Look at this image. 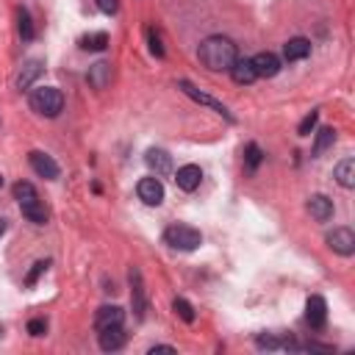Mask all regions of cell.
I'll return each mask as SVG.
<instances>
[{"label": "cell", "mask_w": 355, "mask_h": 355, "mask_svg": "<svg viewBox=\"0 0 355 355\" xmlns=\"http://www.w3.org/2000/svg\"><path fill=\"white\" fill-rule=\"evenodd\" d=\"M250 61H252V69H255L258 78H275V75L280 72V58H277L275 53H269V50L252 55Z\"/></svg>", "instance_id": "obj_9"}, {"label": "cell", "mask_w": 355, "mask_h": 355, "mask_svg": "<svg viewBox=\"0 0 355 355\" xmlns=\"http://www.w3.org/2000/svg\"><path fill=\"white\" fill-rule=\"evenodd\" d=\"M97 341H100V349L103 352H116L125 347V333H122V324L116 327H105V330H97Z\"/></svg>", "instance_id": "obj_14"}, {"label": "cell", "mask_w": 355, "mask_h": 355, "mask_svg": "<svg viewBox=\"0 0 355 355\" xmlns=\"http://www.w3.org/2000/svg\"><path fill=\"white\" fill-rule=\"evenodd\" d=\"M172 308H175V313H178L183 322H189V324L194 322V308H191V305H189L183 297H178V300L172 302Z\"/></svg>", "instance_id": "obj_26"}, {"label": "cell", "mask_w": 355, "mask_h": 355, "mask_svg": "<svg viewBox=\"0 0 355 355\" xmlns=\"http://www.w3.org/2000/svg\"><path fill=\"white\" fill-rule=\"evenodd\" d=\"M147 36H150V50H153L158 58H164V47H161V39H158V33H155V31H147Z\"/></svg>", "instance_id": "obj_31"}, {"label": "cell", "mask_w": 355, "mask_h": 355, "mask_svg": "<svg viewBox=\"0 0 355 355\" xmlns=\"http://www.w3.org/2000/svg\"><path fill=\"white\" fill-rule=\"evenodd\" d=\"M164 241L172 247V250H180V252H189V250H197L202 244V236L197 227L191 225H169L164 230Z\"/></svg>", "instance_id": "obj_3"}, {"label": "cell", "mask_w": 355, "mask_h": 355, "mask_svg": "<svg viewBox=\"0 0 355 355\" xmlns=\"http://www.w3.org/2000/svg\"><path fill=\"white\" fill-rule=\"evenodd\" d=\"M128 277H130V302H133V313H136V319H144L147 300H144V283H141V272L133 266Z\"/></svg>", "instance_id": "obj_10"}, {"label": "cell", "mask_w": 355, "mask_h": 355, "mask_svg": "<svg viewBox=\"0 0 355 355\" xmlns=\"http://www.w3.org/2000/svg\"><path fill=\"white\" fill-rule=\"evenodd\" d=\"M178 86H180V89H183V92H186V94H189L191 100H197V103H202V105H208V108H214L216 114H222L225 119H230V122H233V116H230V111H227V108H225V105H222L219 100H214V97H208V94H202V92H197V89H194V86H191L189 80H178Z\"/></svg>", "instance_id": "obj_13"}, {"label": "cell", "mask_w": 355, "mask_h": 355, "mask_svg": "<svg viewBox=\"0 0 355 355\" xmlns=\"http://www.w3.org/2000/svg\"><path fill=\"white\" fill-rule=\"evenodd\" d=\"M155 352H175V347H169V344H155V347H150V355H155Z\"/></svg>", "instance_id": "obj_33"}, {"label": "cell", "mask_w": 355, "mask_h": 355, "mask_svg": "<svg viewBox=\"0 0 355 355\" xmlns=\"http://www.w3.org/2000/svg\"><path fill=\"white\" fill-rule=\"evenodd\" d=\"M108 78H111V67H108L105 61H100V64H94V67L89 69V83H92L94 89H103V86L108 83Z\"/></svg>", "instance_id": "obj_22"}, {"label": "cell", "mask_w": 355, "mask_h": 355, "mask_svg": "<svg viewBox=\"0 0 355 355\" xmlns=\"http://www.w3.org/2000/svg\"><path fill=\"white\" fill-rule=\"evenodd\" d=\"M333 141H336V130L333 128H322L316 133V141H313V155H322L327 147H333Z\"/></svg>", "instance_id": "obj_24"}, {"label": "cell", "mask_w": 355, "mask_h": 355, "mask_svg": "<svg viewBox=\"0 0 355 355\" xmlns=\"http://www.w3.org/2000/svg\"><path fill=\"white\" fill-rule=\"evenodd\" d=\"M97 8H100L103 14H116L119 3H116V0H97Z\"/></svg>", "instance_id": "obj_32"}, {"label": "cell", "mask_w": 355, "mask_h": 355, "mask_svg": "<svg viewBox=\"0 0 355 355\" xmlns=\"http://www.w3.org/2000/svg\"><path fill=\"white\" fill-rule=\"evenodd\" d=\"M286 341H280L277 336H272V333H261L258 338H255V347L258 349H280Z\"/></svg>", "instance_id": "obj_27"}, {"label": "cell", "mask_w": 355, "mask_h": 355, "mask_svg": "<svg viewBox=\"0 0 355 355\" xmlns=\"http://www.w3.org/2000/svg\"><path fill=\"white\" fill-rule=\"evenodd\" d=\"M197 55L211 72H222V69L233 67V61L239 58V50L233 44V39H227V36H208L200 42Z\"/></svg>", "instance_id": "obj_1"}, {"label": "cell", "mask_w": 355, "mask_h": 355, "mask_svg": "<svg viewBox=\"0 0 355 355\" xmlns=\"http://www.w3.org/2000/svg\"><path fill=\"white\" fill-rule=\"evenodd\" d=\"M47 263H50V261H36V263H33V269H31V275L25 277V286H33V283L39 280V275L47 269Z\"/></svg>", "instance_id": "obj_29"}, {"label": "cell", "mask_w": 355, "mask_h": 355, "mask_svg": "<svg viewBox=\"0 0 355 355\" xmlns=\"http://www.w3.org/2000/svg\"><path fill=\"white\" fill-rule=\"evenodd\" d=\"M17 31H19V36L25 39V42H31L33 39V22H31V14H28V8H19L17 11Z\"/></svg>", "instance_id": "obj_23"}, {"label": "cell", "mask_w": 355, "mask_h": 355, "mask_svg": "<svg viewBox=\"0 0 355 355\" xmlns=\"http://www.w3.org/2000/svg\"><path fill=\"white\" fill-rule=\"evenodd\" d=\"M136 194H139V200H141L144 205H161V202H164V186H161V180H158L155 175L141 178V180L136 183Z\"/></svg>", "instance_id": "obj_4"}, {"label": "cell", "mask_w": 355, "mask_h": 355, "mask_svg": "<svg viewBox=\"0 0 355 355\" xmlns=\"http://www.w3.org/2000/svg\"><path fill=\"white\" fill-rule=\"evenodd\" d=\"M324 241H327V247H330L333 252H338V255H352V252H355V233H352L349 227H333Z\"/></svg>", "instance_id": "obj_5"}, {"label": "cell", "mask_w": 355, "mask_h": 355, "mask_svg": "<svg viewBox=\"0 0 355 355\" xmlns=\"http://www.w3.org/2000/svg\"><path fill=\"white\" fill-rule=\"evenodd\" d=\"M308 214L316 219V222H327L333 216V200L324 197V194H313L308 200Z\"/></svg>", "instance_id": "obj_16"}, {"label": "cell", "mask_w": 355, "mask_h": 355, "mask_svg": "<svg viewBox=\"0 0 355 355\" xmlns=\"http://www.w3.org/2000/svg\"><path fill=\"white\" fill-rule=\"evenodd\" d=\"M0 333H3V327H0Z\"/></svg>", "instance_id": "obj_36"}, {"label": "cell", "mask_w": 355, "mask_h": 355, "mask_svg": "<svg viewBox=\"0 0 355 355\" xmlns=\"http://www.w3.org/2000/svg\"><path fill=\"white\" fill-rule=\"evenodd\" d=\"M28 161H31V166H33V172L39 175V178H47V180H55L58 178V164L53 161V155H47V153H42V150H33L31 155H28Z\"/></svg>", "instance_id": "obj_8"}, {"label": "cell", "mask_w": 355, "mask_h": 355, "mask_svg": "<svg viewBox=\"0 0 355 355\" xmlns=\"http://www.w3.org/2000/svg\"><path fill=\"white\" fill-rule=\"evenodd\" d=\"M144 164L150 166V172H153L155 178H164V175L172 172V155H169L166 150H161V147H150V150L144 153Z\"/></svg>", "instance_id": "obj_6"}, {"label": "cell", "mask_w": 355, "mask_h": 355, "mask_svg": "<svg viewBox=\"0 0 355 355\" xmlns=\"http://www.w3.org/2000/svg\"><path fill=\"white\" fill-rule=\"evenodd\" d=\"M261 158H263L261 147H258L255 141H252V144H247V150H244V161H247V169H250V172H252V169H258Z\"/></svg>", "instance_id": "obj_25"}, {"label": "cell", "mask_w": 355, "mask_h": 355, "mask_svg": "<svg viewBox=\"0 0 355 355\" xmlns=\"http://www.w3.org/2000/svg\"><path fill=\"white\" fill-rule=\"evenodd\" d=\"M44 330H47V322L44 319H31L28 322V333L31 336H44Z\"/></svg>", "instance_id": "obj_30"}, {"label": "cell", "mask_w": 355, "mask_h": 355, "mask_svg": "<svg viewBox=\"0 0 355 355\" xmlns=\"http://www.w3.org/2000/svg\"><path fill=\"white\" fill-rule=\"evenodd\" d=\"M42 61L39 58H31V61H25L22 64V69H19V75H17V89H31L33 86V80L42 75Z\"/></svg>", "instance_id": "obj_17"}, {"label": "cell", "mask_w": 355, "mask_h": 355, "mask_svg": "<svg viewBox=\"0 0 355 355\" xmlns=\"http://www.w3.org/2000/svg\"><path fill=\"white\" fill-rule=\"evenodd\" d=\"M0 186H3V178H0Z\"/></svg>", "instance_id": "obj_35"}, {"label": "cell", "mask_w": 355, "mask_h": 355, "mask_svg": "<svg viewBox=\"0 0 355 355\" xmlns=\"http://www.w3.org/2000/svg\"><path fill=\"white\" fill-rule=\"evenodd\" d=\"M200 180H202V169L197 164H186L175 172V183L180 191H194L200 186Z\"/></svg>", "instance_id": "obj_12"}, {"label": "cell", "mask_w": 355, "mask_h": 355, "mask_svg": "<svg viewBox=\"0 0 355 355\" xmlns=\"http://www.w3.org/2000/svg\"><path fill=\"white\" fill-rule=\"evenodd\" d=\"M308 55H311V42L305 36H294L283 44V58L286 61H302Z\"/></svg>", "instance_id": "obj_15"}, {"label": "cell", "mask_w": 355, "mask_h": 355, "mask_svg": "<svg viewBox=\"0 0 355 355\" xmlns=\"http://www.w3.org/2000/svg\"><path fill=\"white\" fill-rule=\"evenodd\" d=\"M3 233H6V222L0 219V236H3Z\"/></svg>", "instance_id": "obj_34"}, {"label": "cell", "mask_w": 355, "mask_h": 355, "mask_svg": "<svg viewBox=\"0 0 355 355\" xmlns=\"http://www.w3.org/2000/svg\"><path fill=\"white\" fill-rule=\"evenodd\" d=\"M316 119H319V111H311L302 122H300V128H297V133L300 136H311V130H313V125H316Z\"/></svg>", "instance_id": "obj_28"}, {"label": "cell", "mask_w": 355, "mask_h": 355, "mask_svg": "<svg viewBox=\"0 0 355 355\" xmlns=\"http://www.w3.org/2000/svg\"><path fill=\"white\" fill-rule=\"evenodd\" d=\"M14 200L19 202V208H28V205L42 202V200H39V194H36V189H33V183H28V180L14 183Z\"/></svg>", "instance_id": "obj_19"}, {"label": "cell", "mask_w": 355, "mask_h": 355, "mask_svg": "<svg viewBox=\"0 0 355 355\" xmlns=\"http://www.w3.org/2000/svg\"><path fill=\"white\" fill-rule=\"evenodd\" d=\"M305 322L313 330L324 327V322H327V302H324V297H319V294L308 297V302H305Z\"/></svg>", "instance_id": "obj_7"}, {"label": "cell", "mask_w": 355, "mask_h": 355, "mask_svg": "<svg viewBox=\"0 0 355 355\" xmlns=\"http://www.w3.org/2000/svg\"><path fill=\"white\" fill-rule=\"evenodd\" d=\"M230 75H233V80H236L239 86H247V83H252V80L258 78L250 58H236L233 67H230Z\"/></svg>", "instance_id": "obj_18"}, {"label": "cell", "mask_w": 355, "mask_h": 355, "mask_svg": "<svg viewBox=\"0 0 355 355\" xmlns=\"http://www.w3.org/2000/svg\"><path fill=\"white\" fill-rule=\"evenodd\" d=\"M80 50H92V53H100V50H105V44H108V33H103V31H97V33H86V36H80Z\"/></svg>", "instance_id": "obj_21"}, {"label": "cell", "mask_w": 355, "mask_h": 355, "mask_svg": "<svg viewBox=\"0 0 355 355\" xmlns=\"http://www.w3.org/2000/svg\"><path fill=\"white\" fill-rule=\"evenodd\" d=\"M125 322V311L119 305H100L97 313H94V327L97 330H105V327H116Z\"/></svg>", "instance_id": "obj_11"}, {"label": "cell", "mask_w": 355, "mask_h": 355, "mask_svg": "<svg viewBox=\"0 0 355 355\" xmlns=\"http://www.w3.org/2000/svg\"><path fill=\"white\" fill-rule=\"evenodd\" d=\"M28 103L42 116H58L64 108V94L55 86H36V89H31Z\"/></svg>", "instance_id": "obj_2"}, {"label": "cell", "mask_w": 355, "mask_h": 355, "mask_svg": "<svg viewBox=\"0 0 355 355\" xmlns=\"http://www.w3.org/2000/svg\"><path fill=\"white\" fill-rule=\"evenodd\" d=\"M333 178L338 180V186H344V189H352V186H355V161H352V158H344V161H338V164H336V172H333Z\"/></svg>", "instance_id": "obj_20"}]
</instances>
